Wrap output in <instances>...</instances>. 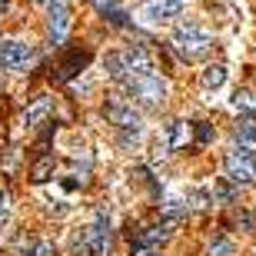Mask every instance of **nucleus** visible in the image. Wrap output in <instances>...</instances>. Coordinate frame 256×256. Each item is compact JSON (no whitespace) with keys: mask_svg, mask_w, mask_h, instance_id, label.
<instances>
[{"mask_svg":"<svg viewBox=\"0 0 256 256\" xmlns=\"http://www.w3.org/2000/svg\"><path fill=\"white\" fill-rule=\"evenodd\" d=\"M210 44H213V37L200 24H176L173 27V47L180 50V57H186V60H200L210 50Z\"/></svg>","mask_w":256,"mask_h":256,"instance_id":"1","label":"nucleus"},{"mask_svg":"<svg viewBox=\"0 0 256 256\" xmlns=\"http://www.w3.org/2000/svg\"><path fill=\"white\" fill-rule=\"evenodd\" d=\"M124 84H126V94H130L140 106L156 110V106L166 100V80L156 76V74H150V76H130V80H124Z\"/></svg>","mask_w":256,"mask_h":256,"instance_id":"2","label":"nucleus"},{"mask_svg":"<svg viewBox=\"0 0 256 256\" xmlns=\"http://www.w3.org/2000/svg\"><path fill=\"white\" fill-rule=\"evenodd\" d=\"M223 170H226V180L236 183V186H246L256 180V153H240L230 150L226 160H223Z\"/></svg>","mask_w":256,"mask_h":256,"instance_id":"3","label":"nucleus"},{"mask_svg":"<svg viewBox=\"0 0 256 256\" xmlns=\"http://www.w3.org/2000/svg\"><path fill=\"white\" fill-rule=\"evenodd\" d=\"M104 114H106V120L116 124L120 130H130L133 136L140 133V114L133 110V104H130V100H124V96H110L106 106H104Z\"/></svg>","mask_w":256,"mask_h":256,"instance_id":"4","label":"nucleus"},{"mask_svg":"<svg viewBox=\"0 0 256 256\" xmlns=\"http://www.w3.org/2000/svg\"><path fill=\"white\" fill-rule=\"evenodd\" d=\"M116 54H120V60H124L126 80H130V76H150V74H156L153 57L140 47V44H133V47H126V50H116Z\"/></svg>","mask_w":256,"mask_h":256,"instance_id":"5","label":"nucleus"},{"mask_svg":"<svg viewBox=\"0 0 256 256\" xmlns=\"http://www.w3.org/2000/svg\"><path fill=\"white\" fill-rule=\"evenodd\" d=\"M30 60H34V47H30V44H24V40H4V44H0V66L24 70Z\"/></svg>","mask_w":256,"mask_h":256,"instance_id":"6","label":"nucleus"},{"mask_svg":"<svg viewBox=\"0 0 256 256\" xmlns=\"http://www.w3.org/2000/svg\"><path fill=\"white\" fill-rule=\"evenodd\" d=\"M183 4H186V0H146L143 10H140V17L146 20V24H163V20L176 17L183 10Z\"/></svg>","mask_w":256,"mask_h":256,"instance_id":"7","label":"nucleus"},{"mask_svg":"<svg viewBox=\"0 0 256 256\" xmlns=\"http://www.w3.org/2000/svg\"><path fill=\"white\" fill-rule=\"evenodd\" d=\"M84 236L90 243V253L94 256L106 253V243H110V220H106V213H96V220L84 230Z\"/></svg>","mask_w":256,"mask_h":256,"instance_id":"8","label":"nucleus"},{"mask_svg":"<svg viewBox=\"0 0 256 256\" xmlns=\"http://www.w3.org/2000/svg\"><path fill=\"white\" fill-rule=\"evenodd\" d=\"M66 30H70V10L66 4H57L50 10V20H47V37L50 44H64L66 40Z\"/></svg>","mask_w":256,"mask_h":256,"instance_id":"9","label":"nucleus"},{"mask_svg":"<svg viewBox=\"0 0 256 256\" xmlns=\"http://www.w3.org/2000/svg\"><path fill=\"white\" fill-rule=\"evenodd\" d=\"M236 150L240 153H256V124L246 120V116L236 126Z\"/></svg>","mask_w":256,"mask_h":256,"instance_id":"10","label":"nucleus"},{"mask_svg":"<svg viewBox=\"0 0 256 256\" xmlns=\"http://www.w3.org/2000/svg\"><path fill=\"white\" fill-rule=\"evenodd\" d=\"M47 114H50V100H47V96H37V100L24 110V124H27V126H37V124H44V120H47Z\"/></svg>","mask_w":256,"mask_h":256,"instance_id":"11","label":"nucleus"},{"mask_svg":"<svg viewBox=\"0 0 256 256\" xmlns=\"http://www.w3.org/2000/svg\"><path fill=\"white\" fill-rule=\"evenodd\" d=\"M86 60H90V54H86V50H84V54H80V50H74V54L60 64V74L57 76H60V80H70L76 70H84V66H86Z\"/></svg>","mask_w":256,"mask_h":256,"instance_id":"12","label":"nucleus"},{"mask_svg":"<svg viewBox=\"0 0 256 256\" xmlns=\"http://www.w3.org/2000/svg\"><path fill=\"white\" fill-rule=\"evenodd\" d=\"M223 80H226V66H206L203 70V76H200V84H203V90H216V86H223Z\"/></svg>","mask_w":256,"mask_h":256,"instance_id":"13","label":"nucleus"},{"mask_svg":"<svg viewBox=\"0 0 256 256\" xmlns=\"http://www.w3.org/2000/svg\"><path fill=\"white\" fill-rule=\"evenodd\" d=\"M54 170H57L54 156H40V160L34 163V170H30V180H34V183H47L50 176H54Z\"/></svg>","mask_w":256,"mask_h":256,"instance_id":"14","label":"nucleus"},{"mask_svg":"<svg viewBox=\"0 0 256 256\" xmlns=\"http://www.w3.org/2000/svg\"><path fill=\"white\" fill-rule=\"evenodd\" d=\"M180 136H183V124L180 120H170V124L163 126V143L160 140L156 143H160L163 150H166V146H180Z\"/></svg>","mask_w":256,"mask_h":256,"instance_id":"15","label":"nucleus"},{"mask_svg":"<svg viewBox=\"0 0 256 256\" xmlns=\"http://www.w3.org/2000/svg\"><path fill=\"white\" fill-rule=\"evenodd\" d=\"M106 74L114 76V80H120V84H124L126 80V70H124V60H120V54H106Z\"/></svg>","mask_w":256,"mask_h":256,"instance_id":"16","label":"nucleus"},{"mask_svg":"<svg viewBox=\"0 0 256 256\" xmlns=\"http://www.w3.org/2000/svg\"><path fill=\"white\" fill-rule=\"evenodd\" d=\"M70 256H94L90 253V243H86V236H84V230L70 236Z\"/></svg>","mask_w":256,"mask_h":256,"instance_id":"17","label":"nucleus"},{"mask_svg":"<svg viewBox=\"0 0 256 256\" xmlns=\"http://www.w3.org/2000/svg\"><path fill=\"white\" fill-rule=\"evenodd\" d=\"M104 17L114 24V27H130V17H126V10H120V7H110V10H104Z\"/></svg>","mask_w":256,"mask_h":256,"instance_id":"18","label":"nucleus"},{"mask_svg":"<svg viewBox=\"0 0 256 256\" xmlns=\"http://www.w3.org/2000/svg\"><path fill=\"white\" fill-rule=\"evenodd\" d=\"M210 256H233V243H230L226 236H220L210 243Z\"/></svg>","mask_w":256,"mask_h":256,"instance_id":"19","label":"nucleus"},{"mask_svg":"<svg viewBox=\"0 0 256 256\" xmlns=\"http://www.w3.org/2000/svg\"><path fill=\"white\" fill-rule=\"evenodd\" d=\"M210 140H213V130H210L206 124H196V143H200V146H206Z\"/></svg>","mask_w":256,"mask_h":256,"instance_id":"20","label":"nucleus"},{"mask_svg":"<svg viewBox=\"0 0 256 256\" xmlns=\"http://www.w3.org/2000/svg\"><path fill=\"white\" fill-rule=\"evenodd\" d=\"M27 256H54V246H50V243H44V240H40V243H34V250H30Z\"/></svg>","mask_w":256,"mask_h":256,"instance_id":"21","label":"nucleus"},{"mask_svg":"<svg viewBox=\"0 0 256 256\" xmlns=\"http://www.w3.org/2000/svg\"><path fill=\"white\" fill-rule=\"evenodd\" d=\"M96 4V10H100V14H104V10H110V7H116V0H94Z\"/></svg>","mask_w":256,"mask_h":256,"instance_id":"22","label":"nucleus"},{"mask_svg":"<svg viewBox=\"0 0 256 256\" xmlns=\"http://www.w3.org/2000/svg\"><path fill=\"white\" fill-rule=\"evenodd\" d=\"M37 4H40V7H47V10H54L57 4H64V0H37Z\"/></svg>","mask_w":256,"mask_h":256,"instance_id":"23","label":"nucleus"},{"mask_svg":"<svg viewBox=\"0 0 256 256\" xmlns=\"http://www.w3.org/2000/svg\"><path fill=\"white\" fill-rule=\"evenodd\" d=\"M136 256H153V250H140L136 246Z\"/></svg>","mask_w":256,"mask_h":256,"instance_id":"24","label":"nucleus"},{"mask_svg":"<svg viewBox=\"0 0 256 256\" xmlns=\"http://www.w3.org/2000/svg\"><path fill=\"white\" fill-rule=\"evenodd\" d=\"M4 203H7V196H4V190H0V213H4Z\"/></svg>","mask_w":256,"mask_h":256,"instance_id":"25","label":"nucleus"},{"mask_svg":"<svg viewBox=\"0 0 256 256\" xmlns=\"http://www.w3.org/2000/svg\"><path fill=\"white\" fill-rule=\"evenodd\" d=\"M10 7V0H0V10H7Z\"/></svg>","mask_w":256,"mask_h":256,"instance_id":"26","label":"nucleus"}]
</instances>
